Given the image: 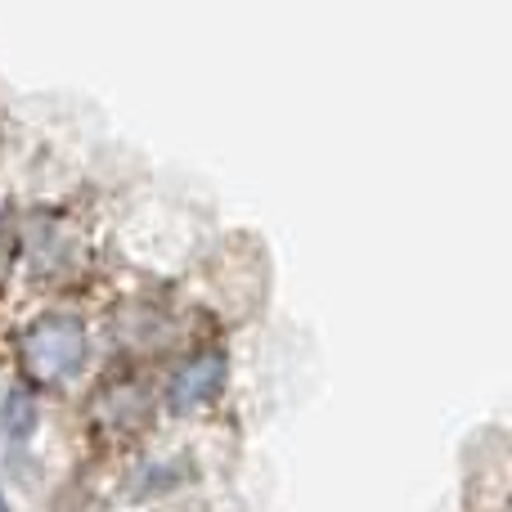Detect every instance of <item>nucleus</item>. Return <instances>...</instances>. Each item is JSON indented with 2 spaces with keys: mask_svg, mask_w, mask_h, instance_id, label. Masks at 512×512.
Segmentation results:
<instances>
[{
  "mask_svg": "<svg viewBox=\"0 0 512 512\" xmlns=\"http://www.w3.org/2000/svg\"><path fill=\"white\" fill-rule=\"evenodd\" d=\"M23 355H27V369H32L36 378H45V382L68 378V373H77L81 360H86V333H81L77 319L50 315L27 333Z\"/></svg>",
  "mask_w": 512,
  "mask_h": 512,
  "instance_id": "obj_1",
  "label": "nucleus"
},
{
  "mask_svg": "<svg viewBox=\"0 0 512 512\" xmlns=\"http://www.w3.org/2000/svg\"><path fill=\"white\" fill-rule=\"evenodd\" d=\"M0 512H9V508H5V504H0Z\"/></svg>",
  "mask_w": 512,
  "mask_h": 512,
  "instance_id": "obj_3",
  "label": "nucleus"
},
{
  "mask_svg": "<svg viewBox=\"0 0 512 512\" xmlns=\"http://www.w3.org/2000/svg\"><path fill=\"white\" fill-rule=\"evenodd\" d=\"M221 373H225V364L216 360V355H203V360H194V364H189V369L176 378V387H171V405H176V409L203 405V400L212 396L216 387H221Z\"/></svg>",
  "mask_w": 512,
  "mask_h": 512,
  "instance_id": "obj_2",
  "label": "nucleus"
}]
</instances>
